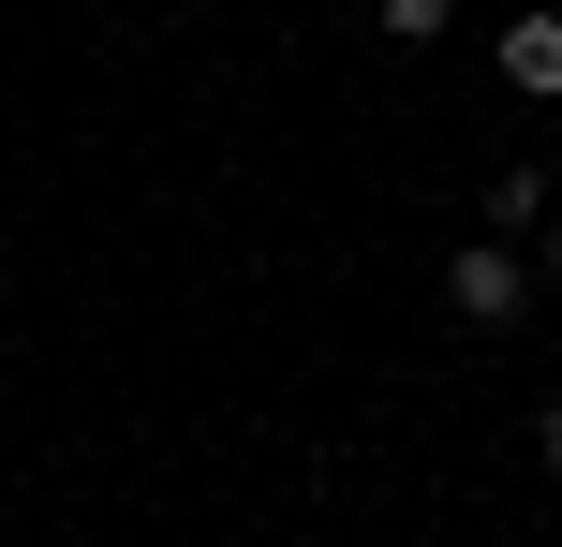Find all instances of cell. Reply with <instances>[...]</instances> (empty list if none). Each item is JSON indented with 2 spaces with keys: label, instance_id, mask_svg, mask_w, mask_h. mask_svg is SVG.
<instances>
[{
  "label": "cell",
  "instance_id": "cell-4",
  "mask_svg": "<svg viewBox=\"0 0 562 547\" xmlns=\"http://www.w3.org/2000/svg\"><path fill=\"white\" fill-rule=\"evenodd\" d=\"M445 15H459V0H370V30H385V45H445Z\"/></svg>",
  "mask_w": 562,
  "mask_h": 547
},
{
  "label": "cell",
  "instance_id": "cell-6",
  "mask_svg": "<svg viewBox=\"0 0 562 547\" xmlns=\"http://www.w3.org/2000/svg\"><path fill=\"white\" fill-rule=\"evenodd\" d=\"M533 459H548V474H562V400H548V414H533Z\"/></svg>",
  "mask_w": 562,
  "mask_h": 547
},
{
  "label": "cell",
  "instance_id": "cell-3",
  "mask_svg": "<svg viewBox=\"0 0 562 547\" xmlns=\"http://www.w3.org/2000/svg\"><path fill=\"white\" fill-rule=\"evenodd\" d=\"M474 207H488V223H474V237H504V252H533V237H548V207H562V193H548V163H488V193H474Z\"/></svg>",
  "mask_w": 562,
  "mask_h": 547
},
{
  "label": "cell",
  "instance_id": "cell-2",
  "mask_svg": "<svg viewBox=\"0 0 562 547\" xmlns=\"http://www.w3.org/2000/svg\"><path fill=\"white\" fill-rule=\"evenodd\" d=\"M488 75H504L518 104H562V0H518V15L488 30Z\"/></svg>",
  "mask_w": 562,
  "mask_h": 547
},
{
  "label": "cell",
  "instance_id": "cell-5",
  "mask_svg": "<svg viewBox=\"0 0 562 547\" xmlns=\"http://www.w3.org/2000/svg\"><path fill=\"white\" fill-rule=\"evenodd\" d=\"M533 282H548V296H562V207H548V237H533Z\"/></svg>",
  "mask_w": 562,
  "mask_h": 547
},
{
  "label": "cell",
  "instance_id": "cell-1",
  "mask_svg": "<svg viewBox=\"0 0 562 547\" xmlns=\"http://www.w3.org/2000/svg\"><path fill=\"white\" fill-rule=\"evenodd\" d=\"M533 252H504V237H459V252H445V311L459 326H518V311H533Z\"/></svg>",
  "mask_w": 562,
  "mask_h": 547
}]
</instances>
